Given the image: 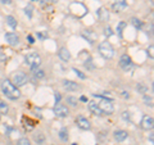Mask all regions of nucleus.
I'll return each mask as SVG.
<instances>
[{"label": "nucleus", "instance_id": "nucleus-1", "mask_svg": "<svg viewBox=\"0 0 154 145\" xmlns=\"http://www.w3.org/2000/svg\"><path fill=\"white\" fill-rule=\"evenodd\" d=\"M2 91L11 100H16L18 98H21V91L11 80H4L2 82Z\"/></svg>", "mask_w": 154, "mask_h": 145}, {"label": "nucleus", "instance_id": "nucleus-2", "mask_svg": "<svg viewBox=\"0 0 154 145\" xmlns=\"http://www.w3.org/2000/svg\"><path fill=\"white\" fill-rule=\"evenodd\" d=\"M94 98L98 99V105H99V108L102 109V112L103 114H112L113 113V110H114V107H113V104H112V100H109L107 98H103V96H100V95H96L94 94Z\"/></svg>", "mask_w": 154, "mask_h": 145}, {"label": "nucleus", "instance_id": "nucleus-3", "mask_svg": "<svg viewBox=\"0 0 154 145\" xmlns=\"http://www.w3.org/2000/svg\"><path fill=\"white\" fill-rule=\"evenodd\" d=\"M99 53L105 59H110V58H113V55H114V49L108 41H103L102 44L99 45Z\"/></svg>", "mask_w": 154, "mask_h": 145}, {"label": "nucleus", "instance_id": "nucleus-4", "mask_svg": "<svg viewBox=\"0 0 154 145\" xmlns=\"http://www.w3.org/2000/svg\"><path fill=\"white\" fill-rule=\"evenodd\" d=\"M26 63L30 66L31 71L33 72L35 69L38 68V66L41 64V58L38 54H36V53H30V54L26 57Z\"/></svg>", "mask_w": 154, "mask_h": 145}, {"label": "nucleus", "instance_id": "nucleus-5", "mask_svg": "<svg viewBox=\"0 0 154 145\" xmlns=\"http://www.w3.org/2000/svg\"><path fill=\"white\" fill-rule=\"evenodd\" d=\"M12 82L17 86V88H21V86H25L28 82V77H27L26 73L18 71V72H16V73L13 75V81Z\"/></svg>", "mask_w": 154, "mask_h": 145}, {"label": "nucleus", "instance_id": "nucleus-6", "mask_svg": "<svg viewBox=\"0 0 154 145\" xmlns=\"http://www.w3.org/2000/svg\"><path fill=\"white\" fill-rule=\"evenodd\" d=\"M54 114L57 116V117H59V118H66V117H68L69 110L63 104H55V107H54Z\"/></svg>", "mask_w": 154, "mask_h": 145}, {"label": "nucleus", "instance_id": "nucleus-7", "mask_svg": "<svg viewBox=\"0 0 154 145\" xmlns=\"http://www.w3.org/2000/svg\"><path fill=\"white\" fill-rule=\"evenodd\" d=\"M119 66L122 67V68L125 71H131L134 68V66H132V62H131V58H130L127 54H123L121 57V59H119Z\"/></svg>", "mask_w": 154, "mask_h": 145}, {"label": "nucleus", "instance_id": "nucleus-8", "mask_svg": "<svg viewBox=\"0 0 154 145\" xmlns=\"http://www.w3.org/2000/svg\"><path fill=\"white\" fill-rule=\"evenodd\" d=\"M154 126V119L153 117H150V116H144L143 119H141V128L144 130H152Z\"/></svg>", "mask_w": 154, "mask_h": 145}, {"label": "nucleus", "instance_id": "nucleus-9", "mask_svg": "<svg viewBox=\"0 0 154 145\" xmlns=\"http://www.w3.org/2000/svg\"><path fill=\"white\" fill-rule=\"evenodd\" d=\"M5 40L8 41L9 45L16 46V45H18V42H19V37H18L17 33H14V32H8V33H5Z\"/></svg>", "mask_w": 154, "mask_h": 145}, {"label": "nucleus", "instance_id": "nucleus-10", "mask_svg": "<svg viewBox=\"0 0 154 145\" xmlns=\"http://www.w3.org/2000/svg\"><path fill=\"white\" fill-rule=\"evenodd\" d=\"M63 88L67 89L68 91H77V90H80L81 86L77 84V82L69 81V80H64V81H63Z\"/></svg>", "mask_w": 154, "mask_h": 145}, {"label": "nucleus", "instance_id": "nucleus-11", "mask_svg": "<svg viewBox=\"0 0 154 145\" xmlns=\"http://www.w3.org/2000/svg\"><path fill=\"white\" fill-rule=\"evenodd\" d=\"M77 126H79L81 130H90L91 125H90V122H89L88 118H85V117H79V118H77Z\"/></svg>", "mask_w": 154, "mask_h": 145}, {"label": "nucleus", "instance_id": "nucleus-12", "mask_svg": "<svg viewBox=\"0 0 154 145\" xmlns=\"http://www.w3.org/2000/svg\"><path fill=\"white\" fill-rule=\"evenodd\" d=\"M89 109H90L91 113H94V114H96V116H103L102 109L99 108L98 103H96V101H94V100L89 101Z\"/></svg>", "mask_w": 154, "mask_h": 145}, {"label": "nucleus", "instance_id": "nucleus-13", "mask_svg": "<svg viewBox=\"0 0 154 145\" xmlns=\"http://www.w3.org/2000/svg\"><path fill=\"white\" fill-rule=\"evenodd\" d=\"M58 55H59V58L63 62H68L71 59V53L67 48H60L59 51H58Z\"/></svg>", "mask_w": 154, "mask_h": 145}, {"label": "nucleus", "instance_id": "nucleus-14", "mask_svg": "<svg viewBox=\"0 0 154 145\" xmlns=\"http://www.w3.org/2000/svg\"><path fill=\"white\" fill-rule=\"evenodd\" d=\"M82 36H84L89 42H91V44H94V42L96 41V39H98V36H96V33H95V32L89 31V30L82 31Z\"/></svg>", "mask_w": 154, "mask_h": 145}, {"label": "nucleus", "instance_id": "nucleus-15", "mask_svg": "<svg viewBox=\"0 0 154 145\" xmlns=\"http://www.w3.org/2000/svg\"><path fill=\"white\" fill-rule=\"evenodd\" d=\"M113 136L117 141H123V140L127 139L128 134H127V131H125V130H117V131H114Z\"/></svg>", "mask_w": 154, "mask_h": 145}, {"label": "nucleus", "instance_id": "nucleus-16", "mask_svg": "<svg viewBox=\"0 0 154 145\" xmlns=\"http://www.w3.org/2000/svg\"><path fill=\"white\" fill-rule=\"evenodd\" d=\"M98 18L100 19L102 22H107L109 19V13L105 8H100L98 11Z\"/></svg>", "mask_w": 154, "mask_h": 145}, {"label": "nucleus", "instance_id": "nucleus-17", "mask_svg": "<svg viewBox=\"0 0 154 145\" xmlns=\"http://www.w3.org/2000/svg\"><path fill=\"white\" fill-rule=\"evenodd\" d=\"M33 140L36 141V144H44V143H45V136H44V134H41V132L35 134V135H33Z\"/></svg>", "mask_w": 154, "mask_h": 145}, {"label": "nucleus", "instance_id": "nucleus-18", "mask_svg": "<svg viewBox=\"0 0 154 145\" xmlns=\"http://www.w3.org/2000/svg\"><path fill=\"white\" fill-rule=\"evenodd\" d=\"M8 110H9L8 104L5 103V101L0 100V114H7V113H8Z\"/></svg>", "mask_w": 154, "mask_h": 145}, {"label": "nucleus", "instance_id": "nucleus-19", "mask_svg": "<svg viewBox=\"0 0 154 145\" xmlns=\"http://www.w3.org/2000/svg\"><path fill=\"white\" fill-rule=\"evenodd\" d=\"M125 8H126V5H123V4H119V3H117V2H116V3L113 4V5H112L113 12H116V13H118V12L123 11Z\"/></svg>", "mask_w": 154, "mask_h": 145}, {"label": "nucleus", "instance_id": "nucleus-20", "mask_svg": "<svg viewBox=\"0 0 154 145\" xmlns=\"http://www.w3.org/2000/svg\"><path fill=\"white\" fill-rule=\"evenodd\" d=\"M67 103L72 107H76L77 104H79V99L76 98V96H67Z\"/></svg>", "mask_w": 154, "mask_h": 145}, {"label": "nucleus", "instance_id": "nucleus-21", "mask_svg": "<svg viewBox=\"0 0 154 145\" xmlns=\"http://www.w3.org/2000/svg\"><path fill=\"white\" fill-rule=\"evenodd\" d=\"M7 23L9 26H11L12 28H16L17 27V21H16V18L12 17V16H8L7 17Z\"/></svg>", "mask_w": 154, "mask_h": 145}, {"label": "nucleus", "instance_id": "nucleus-22", "mask_svg": "<svg viewBox=\"0 0 154 145\" xmlns=\"http://www.w3.org/2000/svg\"><path fill=\"white\" fill-rule=\"evenodd\" d=\"M59 137L63 140V141H67L68 140V131H67V128H62L59 131Z\"/></svg>", "mask_w": 154, "mask_h": 145}, {"label": "nucleus", "instance_id": "nucleus-23", "mask_svg": "<svg viewBox=\"0 0 154 145\" xmlns=\"http://www.w3.org/2000/svg\"><path fill=\"white\" fill-rule=\"evenodd\" d=\"M136 90H137V93H140V94H146L148 93V88L145 85H143V84H137L136 85Z\"/></svg>", "mask_w": 154, "mask_h": 145}, {"label": "nucleus", "instance_id": "nucleus-24", "mask_svg": "<svg viewBox=\"0 0 154 145\" xmlns=\"http://www.w3.org/2000/svg\"><path fill=\"white\" fill-rule=\"evenodd\" d=\"M131 23H132V26L136 27V28H141L143 27V22L139 18H132L131 19Z\"/></svg>", "mask_w": 154, "mask_h": 145}, {"label": "nucleus", "instance_id": "nucleus-25", "mask_svg": "<svg viewBox=\"0 0 154 145\" xmlns=\"http://www.w3.org/2000/svg\"><path fill=\"white\" fill-rule=\"evenodd\" d=\"M33 75H35V77H36V79H44V77H45V72L44 71H42V69H35V71H33Z\"/></svg>", "mask_w": 154, "mask_h": 145}, {"label": "nucleus", "instance_id": "nucleus-26", "mask_svg": "<svg viewBox=\"0 0 154 145\" xmlns=\"http://www.w3.org/2000/svg\"><path fill=\"white\" fill-rule=\"evenodd\" d=\"M17 145H32L31 141H30V139H27V137H21L17 141Z\"/></svg>", "mask_w": 154, "mask_h": 145}, {"label": "nucleus", "instance_id": "nucleus-27", "mask_svg": "<svg viewBox=\"0 0 154 145\" xmlns=\"http://www.w3.org/2000/svg\"><path fill=\"white\" fill-rule=\"evenodd\" d=\"M144 101H145V104L149 105V107H153V98H152V96L145 95V96H144Z\"/></svg>", "mask_w": 154, "mask_h": 145}, {"label": "nucleus", "instance_id": "nucleus-28", "mask_svg": "<svg viewBox=\"0 0 154 145\" xmlns=\"http://www.w3.org/2000/svg\"><path fill=\"white\" fill-rule=\"evenodd\" d=\"M126 27V22H119L118 23V26H117V31H118V33L121 35L122 33V31H123V28Z\"/></svg>", "mask_w": 154, "mask_h": 145}, {"label": "nucleus", "instance_id": "nucleus-29", "mask_svg": "<svg viewBox=\"0 0 154 145\" xmlns=\"http://www.w3.org/2000/svg\"><path fill=\"white\" fill-rule=\"evenodd\" d=\"M7 59H8V57L5 54V51H3L0 49V62H7Z\"/></svg>", "mask_w": 154, "mask_h": 145}, {"label": "nucleus", "instance_id": "nucleus-30", "mask_svg": "<svg viewBox=\"0 0 154 145\" xmlns=\"http://www.w3.org/2000/svg\"><path fill=\"white\" fill-rule=\"evenodd\" d=\"M104 35L105 36H112L113 35V32H112V28H110V27H107V28H104Z\"/></svg>", "mask_w": 154, "mask_h": 145}, {"label": "nucleus", "instance_id": "nucleus-31", "mask_svg": "<svg viewBox=\"0 0 154 145\" xmlns=\"http://www.w3.org/2000/svg\"><path fill=\"white\" fill-rule=\"evenodd\" d=\"M85 62H88V63H85V67L88 69H94V64L91 63V59H89V60H85Z\"/></svg>", "mask_w": 154, "mask_h": 145}, {"label": "nucleus", "instance_id": "nucleus-32", "mask_svg": "<svg viewBox=\"0 0 154 145\" xmlns=\"http://www.w3.org/2000/svg\"><path fill=\"white\" fill-rule=\"evenodd\" d=\"M122 118H123L125 121H127V122H128L130 119H131V118H130V113L127 112V110H125V112L122 113Z\"/></svg>", "mask_w": 154, "mask_h": 145}, {"label": "nucleus", "instance_id": "nucleus-33", "mask_svg": "<svg viewBox=\"0 0 154 145\" xmlns=\"http://www.w3.org/2000/svg\"><path fill=\"white\" fill-rule=\"evenodd\" d=\"M153 50H154V46H153V45H150V46H149V49H148V54H149V57H150V58H152V59H153V58H154V54H153Z\"/></svg>", "mask_w": 154, "mask_h": 145}, {"label": "nucleus", "instance_id": "nucleus-34", "mask_svg": "<svg viewBox=\"0 0 154 145\" xmlns=\"http://www.w3.org/2000/svg\"><path fill=\"white\" fill-rule=\"evenodd\" d=\"M73 71L76 72V75L79 76L80 79H82V80H84V79H86V76H85V75H84V73H82V72H81V71H79V69H73Z\"/></svg>", "mask_w": 154, "mask_h": 145}, {"label": "nucleus", "instance_id": "nucleus-35", "mask_svg": "<svg viewBox=\"0 0 154 145\" xmlns=\"http://www.w3.org/2000/svg\"><path fill=\"white\" fill-rule=\"evenodd\" d=\"M25 11H26V13H27V16L31 18V17H32V12H31V11H32V8H31V7H27Z\"/></svg>", "mask_w": 154, "mask_h": 145}, {"label": "nucleus", "instance_id": "nucleus-36", "mask_svg": "<svg viewBox=\"0 0 154 145\" xmlns=\"http://www.w3.org/2000/svg\"><path fill=\"white\" fill-rule=\"evenodd\" d=\"M27 40H28V42H30V44H33V42H35V39H33V36H32V35H28Z\"/></svg>", "mask_w": 154, "mask_h": 145}, {"label": "nucleus", "instance_id": "nucleus-37", "mask_svg": "<svg viewBox=\"0 0 154 145\" xmlns=\"http://www.w3.org/2000/svg\"><path fill=\"white\" fill-rule=\"evenodd\" d=\"M117 3H119V4H123V5H127V3H126V0H116Z\"/></svg>", "mask_w": 154, "mask_h": 145}, {"label": "nucleus", "instance_id": "nucleus-38", "mask_svg": "<svg viewBox=\"0 0 154 145\" xmlns=\"http://www.w3.org/2000/svg\"><path fill=\"white\" fill-rule=\"evenodd\" d=\"M3 4H11L12 3V0H0Z\"/></svg>", "mask_w": 154, "mask_h": 145}, {"label": "nucleus", "instance_id": "nucleus-39", "mask_svg": "<svg viewBox=\"0 0 154 145\" xmlns=\"http://www.w3.org/2000/svg\"><path fill=\"white\" fill-rule=\"evenodd\" d=\"M122 95L125 96V98H130V94H127L126 91H122Z\"/></svg>", "mask_w": 154, "mask_h": 145}, {"label": "nucleus", "instance_id": "nucleus-40", "mask_svg": "<svg viewBox=\"0 0 154 145\" xmlns=\"http://www.w3.org/2000/svg\"><path fill=\"white\" fill-rule=\"evenodd\" d=\"M55 99H57V101H59V99H60V96H59V94H57V95H55Z\"/></svg>", "mask_w": 154, "mask_h": 145}, {"label": "nucleus", "instance_id": "nucleus-41", "mask_svg": "<svg viewBox=\"0 0 154 145\" xmlns=\"http://www.w3.org/2000/svg\"><path fill=\"white\" fill-rule=\"evenodd\" d=\"M81 100H82V101H88V99H86L85 96H81Z\"/></svg>", "mask_w": 154, "mask_h": 145}, {"label": "nucleus", "instance_id": "nucleus-42", "mask_svg": "<svg viewBox=\"0 0 154 145\" xmlns=\"http://www.w3.org/2000/svg\"><path fill=\"white\" fill-rule=\"evenodd\" d=\"M149 139H150V143H153V132L150 134V137H149Z\"/></svg>", "mask_w": 154, "mask_h": 145}, {"label": "nucleus", "instance_id": "nucleus-43", "mask_svg": "<svg viewBox=\"0 0 154 145\" xmlns=\"http://www.w3.org/2000/svg\"><path fill=\"white\" fill-rule=\"evenodd\" d=\"M50 2H53V3H57V2H58V0H50Z\"/></svg>", "mask_w": 154, "mask_h": 145}, {"label": "nucleus", "instance_id": "nucleus-44", "mask_svg": "<svg viewBox=\"0 0 154 145\" xmlns=\"http://www.w3.org/2000/svg\"><path fill=\"white\" fill-rule=\"evenodd\" d=\"M0 121H2V114H0Z\"/></svg>", "mask_w": 154, "mask_h": 145}, {"label": "nucleus", "instance_id": "nucleus-45", "mask_svg": "<svg viewBox=\"0 0 154 145\" xmlns=\"http://www.w3.org/2000/svg\"><path fill=\"white\" fill-rule=\"evenodd\" d=\"M33 2H36V0H33Z\"/></svg>", "mask_w": 154, "mask_h": 145}]
</instances>
